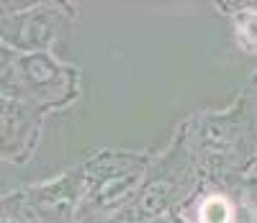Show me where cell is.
<instances>
[{
	"label": "cell",
	"instance_id": "6da1fadb",
	"mask_svg": "<svg viewBox=\"0 0 257 223\" xmlns=\"http://www.w3.org/2000/svg\"><path fill=\"white\" fill-rule=\"evenodd\" d=\"M229 220H231V208L224 197H208L203 203L198 223H229Z\"/></svg>",
	"mask_w": 257,
	"mask_h": 223
},
{
	"label": "cell",
	"instance_id": "7a4b0ae2",
	"mask_svg": "<svg viewBox=\"0 0 257 223\" xmlns=\"http://www.w3.org/2000/svg\"><path fill=\"white\" fill-rule=\"evenodd\" d=\"M239 36L244 39V44L249 49H254L257 47V16H252V18H247L244 24H242V29H239Z\"/></svg>",
	"mask_w": 257,
	"mask_h": 223
}]
</instances>
